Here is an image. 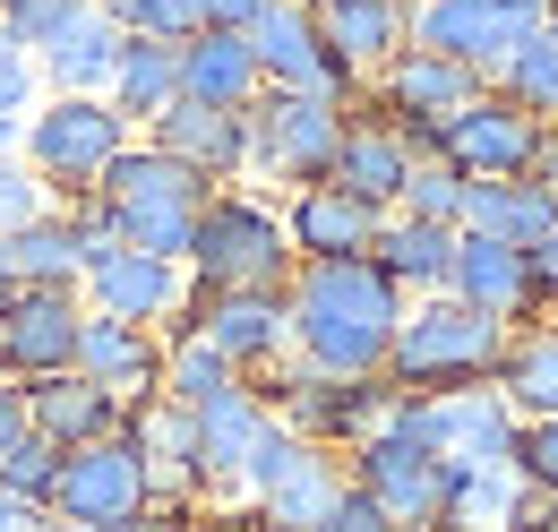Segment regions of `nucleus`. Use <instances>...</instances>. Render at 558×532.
Masks as SVG:
<instances>
[{
    "mask_svg": "<svg viewBox=\"0 0 558 532\" xmlns=\"http://www.w3.org/2000/svg\"><path fill=\"white\" fill-rule=\"evenodd\" d=\"M44 181L26 172V155H0V232H17V223H35L44 215Z\"/></svg>",
    "mask_w": 558,
    "mask_h": 532,
    "instance_id": "79ce46f5",
    "label": "nucleus"
},
{
    "mask_svg": "<svg viewBox=\"0 0 558 532\" xmlns=\"http://www.w3.org/2000/svg\"><path fill=\"white\" fill-rule=\"evenodd\" d=\"M121 44H130V35H121V26L95 9L77 35H61L52 52H35V69H44V95H104V86H112V69H121Z\"/></svg>",
    "mask_w": 558,
    "mask_h": 532,
    "instance_id": "2f4dec72",
    "label": "nucleus"
},
{
    "mask_svg": "<svg viewBox=\"0 0 558 532\" xmlns=\"http://www.w3.org/2000/svg\"><path fill=\"white\" fill-rule=\"evenodd\" d=\"M52 489H61V447L52 438H17L9 456H0V498H26V507H52Z\"/></svg>",
    "mask_w": 558,
    "mask_h": 532,
    "instance_id": "e433bc0d",
    "label": "nucleus"
},
{
    "mask_svg": "<svg viewBox=\"0 0 558 532\" xmlns=\"http://www.w3.org/2000/svg\"><path fill=\"white\" fill-rule=\"evenodd\" d=\"M344 121H352V104H327V95H283V86H267V95L250 104V172H258V181H276L283 198H292V190L336 181Z\"/></svg>",
    "mask_w": 558,
    "mask_h": 532,
    "instance_id": "423d86ee",
    "label": "nucleus"
},
{
    "mask_svg": "<svg viewBox=\"0 0 558 532\" xmlns=\"http://www.w3.org/2000/svg\"><path fill=\"white\" fill-rule=\"evenodd\" d=\"M172 335H207L241 378H267L276 361H292V301L283 292H198L190 283V301L163 327V343Z\"/></svg>",
    "mask_w": 558,
    "mask_h": 532,
    "instance_id": "f8f14e48",
    "label": "nucleus"
},
{
    "mask_svg": "<svg viewBox=\"0 0 558 532\" xmlns=\"http://www.w3.org/2000/svg\"><path fill=\"white\" fill-rule=\"evenodd\" d=\"M181 95H190V104H215V112H250V104L267 95L250 35H232V26H198V35L181 44Z\"/></svg>",
    "mask_w": 558,
    "mask_h": 532,
    "instance_id": "a878e982",
    "label": "nucleus"
},
{
    "mask_svg": "<svg viewBox=\"0 0 558 532\" xmlns=\"http://www.w3.org/2000/svg\"><path fill=\"white\" fill-rule=\"evenodd\" d=\"M533 516L515 464H489V472H447V532H507Z\"/></svg>",
    "mask_w": 558,
    "mask_h": 532,
    "instance_id": "473e14b6",
    "label": "nucleus"
},
{
    "mask_svg": "<svg viewBox=\"0 0 558 532\" xmlns=\"http://www.w3.org/2000/svg\"><path fill=\"white\" fill-rule=\"evenodd\" d=\"M190 283L198 292H283L292 283V241H283V206L258 190H215L190 241Z\"/></svg>",
    "mask_w": 558,
    "mask_h": 532,
    "instance_id": "20e7f679",
    "label": "nucleus"
},
{
    "mask_svg": "<svg viewBox=\"0 0 558 532\" xmlns=\"http://www.w3.org/2000/svg\"><path fill=\"white\" fill-rule=\"evenodd\" d=\"M378 232H387V206L352 198V190H336V181L283 198V241H292V258H369Z\"/></svg>",
    "mask_w": 558,
    "mask_h": 532,
    "instance_id": "6ab92c4d",
    "label": "nucleus"
},
{
    "mask_svg": "<svg viewBox=\"0 0 558 532\" xmlns=\"http://www.w3.org/2000/svg\"><path fill=\"white\" fill-rule=\"evenodd\" d=\"M190 532H267V524H258V516H250V507L232 498L223 516H207V507H198V524H190Z\"/></svg>",
    "mask_w": 558,
    "mask_h": 532,
    "instance_id": "3c124183",
    "label": "nucleus"
},
{
    "mask_svg": "<svg viewBox=\"0 0 558 532\" xmlns=\"http://www.w3.org/2000/svg\"><path fill=\"white\" fill-rule=\"evenodd\" d=\"M524 172H533V181L558 198V121H542V137H533V164H524Z\"/></svg>",
    "mask_w": 558,
    "mask_h": 532,
    "instance_id": "de8ad7c7",
    "label": "nucleus"
},
{
    "mask_svg": "<svg viewBox=\"0 0 558 532\" xmlns=\"http://www.w3.org/2000/svg\"><path fill=\"white\" fill-rule=\"evenodd\" d=\"M232 387H241V370L215 352L207 335H172V343H163V396H172V403H190V412H198V403L232 396Z\"/></svg>",
    "mask_w": 558,
    "mask_h": 532,
    "instance_id": "f704fd0d",
    "label": "nucleus"
},
{
    "mask_svg": "<svg viewBox=\"0 0 558 532\" xmlns=\"http://www.w3.org/2000/svg\"><path fill=\"white\" fill-rule=\"evenodd\" d=\"M558 223V198L524 172V181H473L464 190V232H482V241H507V250H542Z\"/></svg>",
    "mask_w": 558,
    "mask_h": 532,
    "instance_id": "c85d7f7f",
    "label": "nucleus"
},
{
    "mask_svg": "<svg viewBox=\"0 0 558 532\" xmlns=\"http://www.w3.org/2000/svg\"><path fill=\"white\" fill-rule=\"evenodd\" d=\"M9 301H17V283H9V275H0V310H9Z\"/></svg>",
    "mask_w": 558,
    "mask_h": 532,
    "instance_id": "5fc2aeb1",
    "label": "nucleus"
},
{
    "mask_svg": "<svg viewBox=\"0 0 558 532\" xmlns=\"http://www.w3.org/2000/svg\"><path fill=\"white\" fill-rule=\"evenodd\" d=\"M533 283H542V310L558 318V223H550V241L533 250Z\"/></svg>",
    "mask_w": 558,
    "mask_h": 532,
    "instance_id": "09e8293b",
    "label": "nucleus"
},
{
    "mask_svg": "<svg viewBox=\"0 0 558 532\" xmlns=\"http://www.w3.org/2000/svg\"><path fill=\"white\" fill-rule=\"evenodd\" d=\"M507 343H515V327L464 310L456 292L413 301L404 327H396V352H387V387H396V396H464V387H498Z\"/></svg>",
    "mask_w": 558,
    "mask_h": 532,
    "instance_id": "f03ea898",
    "label": "nucleus"
},
{
    "mask_svg": "<svg viewBox=\"0 0 558 532\" xmlns=\"http://www.w3.org/2000/svg\"><path fill=\"white\" fill-rule=\"evenodd\" d=\"M17 396H26V430H35V438H52L61 456H70V447H95V438H121V421H130V403L104 396L86 370H61V378H26Z\"/></svg>",
    "mask_w": 558,
    "mask_h": 532,
    "instance_id": "4be33fe9",
    "label": "nucleus"
},
{
    "mask_svg": "<svg viewBox=\"0 0 558 532\" xmlns=\"http://www.w3.org/2000/svg\"><path fill=\"white\" fill-rule=\"evenodd\" d=\"M0 275L17 292H77L86 283V241H77L70 206H44L35 223L0 232Z\"/></svg>",
    "mask_w": 558,
    "mask_h": 532,
    "instance_id": "b1692460",
    "label": "nucleus"
},
{
    "mask_svg": "<svg viewBox=\"0 0 558 532\" xmlns=\"http://www.w3.org/2000/svg\"><path fill=\"white\" fill-rule=\"evenodd\" d=\"M533 532H558V498H533Z\"/></svg>",
    "mask_w": 558,
    "mask_h": 532,
    "instance_id": "864d4df0",
    "label": "nucleus"
},
{
    "mask_svg": "<svg viewBox=\"0 0 558 532\" xmlns=\"http://www.w3.org/2000/svg\"><path fill=\"white\" fill-rule=\"evenodd\" d=\"M241 35H250V52H258V77L283 86V95H327V104H361V95H369V77L327 44V26H318L310 0H267Z\"/></svg>",
    "mask_w": 558,
    "mask_h": 532,
    "instance_id": "9d476101",
    "label": "nucleus"
},
{
    "mask_svg": "<svg viewBox=\"0 0 558 532\" xmlns=\"http://www.w3.org/2000/svg\"><path fill=\"white\" fill-rule=\"evenodd\" d=\"M498 396L515 421H558V318L515 327L507 361H498Z\"/></svg>",
    "mask_w": 558,
    "mask_h": 532,
    "instance_id": "7c9ffc66",
    "label": "nucleus"
},
{
    "mask_svg": "<svg viewBox=\"0 0 558 532\" xmlns=\"http://www.w3.org/2000/svg\"><path fill=\"white\" fill-rule=\"evenodd\" d=\"M121 430H130V447H138L155 498H172V507H198V498H207V464H198V421H190V403L146 396V403H130Z\"/></svg>",
    "mask_w": 558,
    "mask_h": 532,
    "instance_id": "a211bd4d",
    "label": "nucleus"
},
{
    "mask_svg": "<svg viewBox=\"0 0 558 532\" xmlns=\"http://www.w3.org/2000/svg\"><path fill=\"white\" fill-rule=\"evenodd\" d=\"M146 498V464H138V447H130V430L121 438H95V447H70L61 456V489H52V516L70 532H112V524H130Z\"/></svg>",
    "mask_w": 558,
    "mask_h": 532,
    "instance_id": "ddd939ff",
    "label": "nucleus"
},
{
    "mask_svg": "<svg viewBox=\"0 0 558 532\" xmlns=\"http://www.w3.org/2000/svg\"><path fill=\"white\" fill-rule=\"evenodd\" d=\"M318 532H396V524L378 516V498H361V489H344V498H336V516H327Z\"/></svg>",
    "mask_w": 558,
    "mask_h": 532,
    "instance_id": "37998d69",
    "label": "nucleus"
},
{
    "mask_svg": "<svg viewBox=\"0 0 558 532\" xmlns=\"http://www.w3.org/2000/svg\"><path fill=\"white\" fill-rule=\"evenodd\" d=\"M104 104L146 130V121H163L172 104H181V44H155V35H130L121 44V69H112V86H104Z\"/></svg>",
    "mask_w": 558,
    "mask_h": 532,
    "instance_id": "c756f323",
    "label": "nucleus"
},
{
    "mask_svg": "<svg viewBox=\"0 0 558 532\" xmlns=\"http://www.w3.org/2000/svg\"><path fill=\"white\" fill-rule=\"evenodd\" d=\"M310 9H318L327 44H336L361 77H378V69L413 44V0H310Z\"/></svg>",
    "mask_w": 558,
    "mask_h": 532,
    "instance_id": "cd10ccee",
    "label": "nucleus"
},
{
    "mask_svg": "<svg viewBox=\"0 0 558 532\" xmlns=\"http://www.w3.org/2000/svg\"><path fill=\"white\" fill-rule=\"evenodd\" d=\"M464 172L456 164H438V155H421L413 164V181H404V198H396V215H413V223H456L464 232Z\"/></svg>",
    "mask_w": 558,
    "mask_h": 532,
    "instance_id": "c9c22d12",
    "label": "nucleus"
},
{
    "mask_svg": "<svg viewBox=\"0 0 558 532\" xmlns=\"http://www.w3.org/2000/svg\"><path fill=\"white\" fill-rule=\"evenodd\" d=\"M77 335H86V292H17L0 310V378H61L77 370Z\"/></svg>",
    "mask_w": 558,
    "mask_h": 532,
    "instance_id": "4468645a",
    "label": "nucleus"
},
{
    "mask_svg": "<svg viewBox=\"0 0 558 532\" xmlns=\"http://www.w3.org/2000/svg\"><path fill=\"white\" fill-rule=\"evenodd\" d=\"M283 301H292V361L327 378H387L396 327L413 310L378 275V258H301Z\"/></svg>",
    "mask_w": 558,
    "mask_h": 532,
    "instance_id": "f257e3e1",
    "label": "nucleus"
},
{
    "mask_svg": "<svg viewBox=\"0 0 558 532\" xmlns=\"http://www.w3.org/2000/svg\"><path fill=\"white\" fill-rule=\"evenodd\" d=\"M17 438H26V396H17L9 378H0V456H9Z\"/></svg>",
    "mask_w": 558,
    "mask_h": 532,
    "instance_id": "8fccbe9b",
    "label": "nucleus"
},
{
    "mask_svg": "<svg viewBox=\"0 0 558 532\" xmlns=\"http://www.w3.org/2000/svg\"><path fill=\"white\" fill-rule=\"evenodd\" d=\"M86 310L95 318H130V327H172L181 318V301H190V266L181 258H146V250H104V258L86 266Z\"/></svg>",
    "mask_w": 558,
    "mask_h": 532,
    "instance_id": "2eb2a0df",
    "label": "nucleus"
},
{
    "mask_svg": "<svg viewBox=\"0 0 558 532\" xmlns=\"http://www.w3.org/2000/svg\"><path fill=\"white\" fill-rule=\"evenodd\" d=\"M0 155H26V121H9V112H0Z\"/></svg>",
    "mask_w": 558,
    "mask_h": 532,
    "instance_id": "603ef678",
    "label": "nucleus"
},
{
    "mask_svg": "<svg viewBox=\"0 0 558 532\" xmlns=\"http://www.w3.org/2000/svg\"><path fill=\"white\" fill-rule=\"evenodd\" d=\"M404 181H413V146L396 137V121H378L369 104H352L344 146H336V190H352V198H369V206L396 215Z\"/></svg>",
    "mask_w": 558,
    "mask_h": 532,
    "instance_id": "393cba45",
    "label": "nucleus"
},
{
    "mask_svg": "<svg viewBox=\"0 0 558 532\" xmlns=\"http://www.w3.org/2000/svg\"><path fill=\"white\" fill-rule=\"evenodd\" d=\"M378 275L404 292V301H438L456 283V223H413V215H387L378 232Z\"/></svg>",
    "mask_w": 558,
    "mask_h": 532,
    "instance_id": "bb28decb",
    "label": "nucleus"
},
{
    "mask_svg": "<svg viewBox=\"0 0 558 532\" xmlns=\"http://www.w3.org/2000/svg\"><path fill=\"white\" fill-rule=\"evenodd\" d=\"M35 104H44V69H35L26 44H9V26H0V112H9V121H26Z\"/></svg>",
    "mask_w": 558,
    "mask_h": 532,
    "instance_id": "a19ab883",
    "label": "nucleus"
},
{
    "mask_svg": "<svg viewBox=\"0 0 558 532\" xmlns=\"http://www.w3.org/2000/svg\"><path fill=\"white\" fill-rule=\"evenodd\" d=\"M550 26H558V0H550Z\"/></svg>",
    "mask_w": 558,
    "mask_h": 532,
    "instance_id": "4d7b16f0",
    "label": "nucleus"
},
{
    "mask_svg": "<svg viewBox=\"0 0 558 532\" xmlns=\"http://www.w3.org/2000/svg\"><path fill=\"white\" fill-rule=\"evenodd\" d=\"M464 310L482 318H507V327H533L550 318L542 310V283H533V258L507 250V241H482V232H456V283H447Z\"/></svg>",
    "mask_w": 558,
    "mask_h": 532,
    "instance_id": "aec40b11",
    "label": "nucleus"
},
{
    "mask_svg": "<svg viewBox=\"0 0 558 532\" xmlns=\"http://www.w3.org/2000/svg\"><path fill=\"white\" fill-rule=\"evenodd\" d=\"M344 472H352L361 498H378V516L396 532H447V464L421 447L413 430L378 421V430L344 456Z\"/></svg>",
    "mask_w": 558,
    "mask_h": 532,
    "instance_id": "9b49d317",
    "label": "nucleus"
},
{
    "mask_svg": "<svg viewBox=\"0 0 558 532\" xmlns=\"http://www.w3.org/2000/svg\"><path fill=\"white\" fill-rule=\"evenodd\" d=\"M207 198H215L207 181H198L190 164H172L163 146H146V137L95 181V206L112 215V241H121V250H146V258H190Z\"/></svg>",
    "mask_w": 558,
    "mask_h": 532,
    "instance_id": "7ed1b4c3",
    "label": "nucleus"
},
{
    "mask_svg": "<svg viewBox=\"0 0 558 532\" xmlns=\"http://www.w3.org/2000/svg\"><path fill=\"white\" fill-rule=\"evenodd\" d=\"M250 387L267 396V412H276L292 438L336 447V456H352V447L387 421V403H396L387 378H327V370H301V361H276V370L250 378Z\"/></svg>",
    "mask_w": 558,
    "mask_h": 532,
    "instance_id": "0eeeda50",
    "label": "nucleus"
},
{
    "mask_svg": "<svg viewBox=\"0 0 558 532\" xmlns=\"http://www.w3.org/2000/svg\"><path fill=\"white\" fill-rule=\"evenodd\" d=\"M515 481H524V498H558V421H524V438H515Z\"/></svg>",
    "mask_w": 558,
    "mask_h": 532,
    "instance_id": "ea45409f",
    "label": "nucleus"
},
{
    "mask_svg": "<svg viewBox=\"0 0 558 532\" xmlns=\"http://www.w3.org/2000/svg\"><path fill=\"white\" fill-rule=\"evenodd\" d=\"M104 17L121 35H155V44H190L198 35V9L190 0H104Z\"/></svg>",
    "mask_w": 558,
    "mask_h": 532,
    "instance_id": "58836bf2",
    "label": "nucleus"
},
{
    "mask_svg": "<svg viewBox=\"0 0 558 532\" xmlns=\"http://www.w3.org/2000/svg\"><path fill=\"white\" fill-rule=\"evenodd\" d=\"M77 370H86L104 396L146 403V396H163V335H155V327H130V318H95V310H86Z\"/></svg>",
    "mask_w": 558,
    "mask_h": 532,
    "instance_id": "5701e85b",
    "label": "nucleus"
},
{
    "mask_svg": "<svg viewBox=\"0 0 558 532\" xmlns=\"http://www.w3.org/2000/svg\"><path fill=\"white\" fill-rule=\"evenodd\" d=\"M146 146H163L172 164H190L207 190H241V172H250V112H215V104H172L163 121H146Z\"/></svg>",
    "mask_w": 558,
    "mask_h": 532,
    "instance_id": "f3484780",
    "label": "nucleus"
},
{
    "mask_svg": "<svg viewBox=\"0 0 558 532\" xmlns=\"http://www.w3.org/2000/svg\"><path fill=\"white\" fill-rule=\"evenodd\" d=\"M352 489V472L336 447H310V438H292L276 421V438L250 456V472H241V507L258 516L267 532H318L327 516H336V498Z\"/></svg>",
    "mask_w": 558,
    "mask_h": 532,
    "instance_id": "6e6552de",
    "label": "nucleus"
},
{
    "mask_svg": "<svg viewBox=\"0 0 558 532\" xmlns=\"http://www.w3.org/2000/svg\"><path fill=\"white\" fill-rule=\"evenodd\" d=\"M489 95H507V104H524L533 121H558V26H542V35H524L507 61H498V77H489Z\"/></svg>",
    "mask_w": 558,
    "mask_h": 532,
    "instance_id": "72a5a7b5",
    "label": "nucleus"
},
{
    "mask_svg": "<svg viewBox=\"0 0 558 532\" xmlns=\"http://www.w3.org/2000/svg\"><path fill=\"white\" fill-rule=\"evenodd\" d=\"M387 421H396V430H413L447 472L515 464V438H524V421L507 412L498 387H464V396H396V403H387Z\"/></svg>",
    "mask_w": 558,
    "mask_h": 532,
    "instance_id": "1a4fd4ad",
    "label": "nucleus"
},
{
    "mask_svg": "<svg viewBox=\"0 0 558 532\" xmlns=\"http://www.w3.org/2000/svg\"><path fill=\"white\" fill-rule=\"evenodd\" d=\"M198 524V507H172V498H146L130 524H112V532H190Z\"/></svg>",
    "mask_w": 558,
    "mask_h": 532,
    "instance_id": "c03bdc74",
    "label": "nucleus"
},
{
    "mask_svg": "<svg viewBox=\"0 0 558 532\" xmlns=\"http://www.w3.org/2000/svg\"><path fill=\"white\" fill-rule=\"evenodd\" d=\"M130 146H138V130H130L104 95H44V104L26 112V172L44 181L52 206L86 198Z\"/></svg>",
    "mask_w": 558,
    "mask_h": 532,
    "instance_id": "39448f33",
    "label": "nucleus"
},
{
    "mask_svg": "<svg viewBox=\"0 0 558 532\" xmlns=\"http://www.w3.org/2000/svg\"><path fill=\"white\" fill-rule=\"evenodd\" d=\"M95 9H104V0H17L0 26H9V44H26V52H52V44H61V35H77Z\"/></svg>",
    "mask_w": 558,
    "mask_h": 532,
    "instance_id": "4c0bfd02",
    "label": "nucleus"
},
{
    "mask_svg": "<svg viewBox=\"0 0 558 532\" xmlns=\"http://www.w3.org/2000/svg\"><path fill=\"white\" fill-rule=\"evenodd\" d=\"M0 532H70L52 507H26V498H0Z\"/></svg>",
    "mask_w": 558,
    "mask_h": 532,
    "instance_id": "a18cd8bd",
    "label": "nucleus"
},
{
    "mask_svg": "<svg viewBox=\"0 0 558 532\" xmlns=\"http://www.w3.org/2000/svg\"><path fill=\"white\" fill-rule=\"evenodd\" d=\"M190 9H198V26H232V35H241V26H250L267 0H190Z\"/></svg>",
    "mask_w": 558,
    "mask_h": 532,
    "instance_id": "49530a36",
    "label": "nucleus"
},
{
    "mask_svg": "<svg viewBox=\"0 0 558 532\" xmlns=\"http://www.w3.org/2000/svg\"><path fill=\"white\" fill-rule=\"evenodd\" d=\"M533 137H542V121H533L524 104H507V95H473V104L438 130V164H456L464 181H524Z\"/></svg>",
    "mask_w": 558,
    "mask_h": 532,
    "instance_id": "dca6fc26",
    "label": "nucleus"
},
{
    "mask_svg": "<svg viewBox=\"0 0 558 532\" xmlns=\"http://www.w3.org/2000/svg\"><path fill=\"white\" fill-rule=\"evenodd\" d=\"M198 421V464H207V498H241V472H250V456L276 438V412H267V396L241 378L232 396H215V403H198L190 412Z\"/></svg>",
    "mask_w": 558,
    "mask_h": 532,
    "instance_id": "412c9836",
    "label": "nucleus"
},
{
    "mask_svg": "<svg viewBox=\"0 0 558 532\" xmlns=\"http://www.w3.org/2000/svg\"><path fill=\"white\" fill-rule=\"evenodd\" d=\"M9 9H17V0H0V17H9Z\"/></svg>",
    "mask_w": 558,
    "mask_h": 532,
    "instance_id": "6e6d98bb",
    "label": "nucleus"
}]
</instances>
